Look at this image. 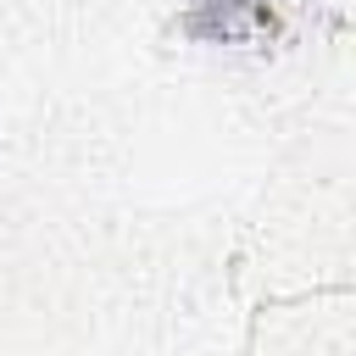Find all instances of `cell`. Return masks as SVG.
Wrapping results in <instances>:
<instances>
[{"label": "cell", "mask_w": 356, "mask_h": 356, "mask_svg": "<svg viewBox=\"0 0 356 356\" xmlns=\"http://www.w3.org/2000/svg\"><path fill=\"white\" fill-rule=\"evenodd\" d=\"M273 22V0H195L189 6V33L200 39H245Z\"/></svg>", "instance_id": "cell-1"}]
</instances>
